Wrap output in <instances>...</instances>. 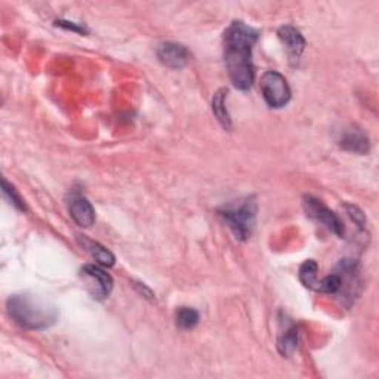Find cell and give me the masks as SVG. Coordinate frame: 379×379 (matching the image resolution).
Segmentation results:
<instances>
[{
    "mask_svg": "<svg viewBox=\"0 0 379 379\" xmlns=\"http://www.w3.org/2000/svg\"><path fill=\"white\" fill-rule=\"evenodd\" d=\"M198 320H201V316L191 306H181V309L176 310L175 323L181 331L194 329L198 324Z\"/></svg>",
    "mask_w": 379,
    "mask_h": 379,
    "instance_id": "obj_15",
    "label": "cell"
},
{
    "mask_svg": "<svg viewBox=\"0 0 379 379\" xmlns=\"http://www.w3.org/2000/svg\"><path fill=\"white\" fill-rule=\"evenodd\" d=\"M2 186H4V193L6 196H9V198L12 201V203L15 205V208H18L20 210H26V205L23 202V198L20 197V194L16 193V190L14 188V186L8 184L6 179H4V181H2Z\"/></svg>",
    "mask_w": 379,
    "mask_h": 379,
    "instance_id": "obj_17",
    "label": "cell"
},
{
    "mask_svg": "<svg viewBox=\"0 0 379 379\" xmlns=\"http://www.w3.org/2000/svg\"><path fill=\"white\" fill-rule=\"evenodd\" d=\"M339 146L342 150L356 153L360 156H365L370 150V142L365 132L358 129H350L346 131L339 138Z\"/></svg>",
    "mask_w": 379,
    "mask_h": 379,
    "instance_id": "obj_10",
    "label": "cell"
},
{
    "mask_svg": "<svg viewBox=\"0 0 379 379\" xmlns=\"http://www.w3.org/2000/svg\"><path fill=\"white\" fill-rule=\"evenodd\" d=\"M302 205H304L305 213L309 215L310 218L323 224L329 231L336 234L338 237H344V234H346L344 224H342L339 216L335 212H332L326 205L321 203V201H319V198L313 196H305Z\"/></svg>",
    "mask_w": 379,
    "mask_h": 379,
    "instance_id": "obj_5",
    "label": "cell"
},
{
    "mask_svg": "<svg viewBox=\"0 0 379 379\" xmlns=\"http://www.w3.org/2000/svg\"><path fill=\"white\" fill-rule=\"evenodd\" d=\"M8 314L24 329L42 331L50 328L58 320V310L31 295H14L6 302Z\"/></svg>",
    "mask_w": 379,
    "mask_h": 379,
    "instance_id": "obj_2",
    "label": "cell"
},
{
    "mask_svg": "<svg viewBox=\"0 0 379 379\" xmlns=\"http://www.w3.org/2000/svg\"><path fill=\"white\" fill-rule=\"evenodd\" d=\"M157 58L164 65L174 68V70H179V68H184L191 61V53L183 45L166 42L159 46Z\"/></svg>",
    "mask_w": 379,
    "mask_h": 379,
    "instance_id": "obj_7",
    "label": "cell"
},
{
    "mask_svg": "<svg viewBox=\"0 0 379 379\" xmlns=\"http://www.w3.org/2000/svg\"><path fill=\"white\" fill-rule=\"evenodd\" d=\"M80 277L85 282L87 292L95 299H105L113 291V279L98 265L87 264L80 269Z\"/></svg>",
    "mask_w": 379,
    "mask_h": 379,
    "instance_id": "obj_6",
    "label": "cell"
},
{
    "mask_svg": "<svg viewBox=\"0 0 379 379\" xmlns=\"http://www.w3.org/2000/svg\"><path fill=\"white\" fill-rule=\"evenodd\" d=\"M68 212L71 220L79 227L89 228L95 223V210L87 198L82 196H75L68 205Z\"/></svg>",
    "mask_w": 379,
    "mask_h": 379,
    "instance_id": "obj_8",
    "label": "cell"
},
{
    "mask_svg": "<svg viewBox=\"0 0 379 379\" xmlns=\"http://www.w3.org/2000/svg\"><path fill=\"white\" fill-rule=\"evenodd\" d=\"M260 86L268 107L282 108L291 101V87H289L287 80L277 71H267V73H264Z\"/></svg>",
    "mask_w": 379,
    "mask_h": 379,
    "instance_id": "obj_4",
    "label": "cell"
},
{
    "mask_svg": "<svg viewBox=\"0 0 379 379\" xmlns=\"http://www.w3.org/2000/svg\"><path fill=\"white\" fill-rule=\"evenodd\" d=\"M227 94H228L227 89H220V91L213 95L212 112H213L216 120L221 123L223 128L227 129V131H231V128H233L231 117H230V114L227 112V105H225Z\"/></svg>",
    "mask_w": 379,
    "mask_h": 379,
    "instance_id": "obj_13",
    "label": "cell"
},
{
    "mask_svg": "<svg viewBox=\"0 0 379 379\" xmlns=\"http://www.w3.org/2000/svg\"><path fill=\"white\" fill-rule=\"evenodd\" d=\"M258 205L254 197H246L237 203L224 206L220 215L239 240H247L255 228Z\"/></svg>",
    "mask_w": 379,
    "mask_h": 379,
    "instance_id": "obj_3",
    "label": "cell"
},
{
    "mask_svg": "<svg viewBox=\"0 0 379 379\" xmlns=\"http://www.w3.org/2000/svg\"><path fill=\"white\" fill-rule=\"evenodd\" d=\"M260 38L258 30L234 21L224 31V58L231 83L240 91H247L255 79L252 49Z\"/></svg>",
    "mask_w": 379,
    "mask_h": 379,
    "instance_id": "obj_1",
    "label": "cell"
},
{
    "mask_svg": "<svg viewBox=\"0 0 379 379\" xmlns=\"http://www.w3.org/2000/svg\"><path fill=\"white\" fill-rule=\"evenodd\" d=\"M317 272L319 265L314 260H306L301 267H299V280L301 283L306 287L311 289V291L317 292L319 287V279H317Z\"/></svg>",
    "mask_w": 379,
    "mask_h": 379,
    "instance_id": "obj_14",
    "label": "cell"
},
{
    "mask_svg": "<svg viewBox=\"0 0 379 379\" xmlns=\"http://www.w3.org/2000/svg\"><path fill=\"white\" fill-rule=\"evenodd\" d=\"M346 210L356 225H358L360 228H363L366 225V215L363 213L362 209L357 208L356 205H346Z\"/></svg>",
    "mask_w": 379,
    "mask_h": 379,
    "instance_id": "obj_16",
    "label": "cell"
},
{
    "mask_svg": "<svg viewBox=\"0 0 379 379\" xmlns=\"http://www.w3.org/2000/svg\"><path fill=\"white\" fill-rule=\"evenodd\" d=\"M76 239H78V243L87 252L89 255H91L100 265L102 267H113L114 262H116V258L114 255L112 254L110 250H108L107 247H104L101 243L98 242H94L89 237L83 236V234H76Z\"/></svg>",
    "mask_w": 379,
    "mask_h": 379,
    "instance_id": "obj_11",
    "label": "cell"
},
{
    "mask_svg": "<svg viewBox=\"0 0 379 379\" xmlns=\"http://www.w3.org/2000/svg\"><path fill=\"white\" fill-rule=\"evenodd\" d=\"M279 39L284 45L291 61L297 63L301 58L302 52L305 49L304 36L291 26H283L279 28Z\"/></svg>",
    "mask_w": 379,
    "mask_h": 379,
    "instance_id": "obj_9",
    "label": "cell"
},
{
    "mask_svg": "<svg viewBox=\"0 0 379 379\" xmlns=\"http://www.w3.org/2000/svg\"><path fill=\"white\" fill-rule=\"evenodd\" d=\"M58 27L61 28H65V30H71V31H76V33H80V34H86L87 33V28L83 26V24H76V23H70V21H64V20H60L55 23Z\"/></svg>",
    "mask_w": 379,
    "mask_h": 379,
    "instance_id": "obj_18",
    "label": "cell"
},
{
    "mask_svg": "<svg viewBox=\"0 0 379 379\" xmlns=\"http://www.w3.org/2000/svg\"><path fill=\"white\" fill-rule=\"evenodd\" d=\"M298 335H299L298 326L294 323L289 324V326L280 333L277 339V348L283 357H291L295 353L298 347Z\"/></svg>",
    "mask_w": 379,
    "mask_h": 379,
    "instance_id": "obj_12",
    "label": "cell"
}]
</instances>
